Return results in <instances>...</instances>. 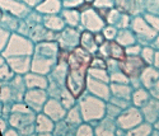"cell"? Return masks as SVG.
<instances>
[{
  "instance_id": "cell-42",
  "label": "cell",
  "mask_w": 159,
  "mask_h": 136,
  "mask_svg": "<svg viewBox=\"0 0 159 136\" xmlns=\"http://www.w3.org/2000/svg\"><path fill=\"white\" fill-rule=\"evenodd\" d=\"M154 47H155V50H159V33L157 34V37L154 38V41H153V43H152Z\"/></svg>"
},
{
  "instance_id": "cell-12",
  "label": "cell",
  "mask_w": 159,
  "mask_h": 136,
  "mask_svg": "<svg viewBox=\"0 0 159 136\" xmlns=\"http://www.w3.org/2000/svg\"><path fill=\"white\" fill-rule=\"evenodd\" d=\"M47 116H50L52 120H54L55 122H59L61 120L65 118L66 116V112H68V110L62 106V103L60 102V99L57 98H48V101L46 102L45 107H43V111Z\"/></svg>"
},
{
  "instance_id": "cell-17",
  "label": "cell",
  "mask_w": 159,
  "mask_h": 136,
  "mask_svg": "<svg viewBox=\"0 0 159 136\" xmlns=\"http://www.w3.org/2000/svg\"><path fill=\"white\" fill-rule=\"evenodd\" d=\"M25 80V85L27 89H47L48 87V76L42 75V74H37L33 71H30L24 75Z\"/></svg>"
},
{
  "instance_id": "cell-43",
  "label": "cell",
  "mask_w": 159,
  "mask_h": 136,
  "mask_svg": "<svg viewBox=\"0 0 159 136\" xmlns=\"http://www.w3.org/2000/svg\"><path fill=\"white\" fill-rule=\"evenodd\" d=\"M153 126H154V129H155V130H158V131H159V118H158V120L154 122Z\"/></svg>"
},
{
  "instance_id": "cell-3",
  "label": "cell",
  "mask_w": 159,
  "mask_h": 136,
  "mask_svg": "<svg viewBox=\"0 0 159 136\" xmlns=\"http://www.w3.org/2000/svg\"><path fill=\"white\" fill-rule=\"evenodd\" d=\"M34 42L27 36L20 34L19 32H13L10 41L5 50L2 52L4 57H11V56H23L30 55L32 56L34 52Z\"/></svg>"
},
{
  "instance_id": "cell-19",
  "label": "cell",
  "mask_w": 159,
  "mask_h": 136,
  "mask_svg": "<svg viewBox=\"0 0 159 136\" xmlns=\"http://www.w3.org/2000/svg\"><path fill=\"white\" fill-rule=\"evenodd\" d=\"M116 131H117V122L115 118L108 116H104L94 125L96 135H116Z\"/></svg>"
},
{
  "instance_id": "cell-28",
  "label": "cell",
  "mask_w": 159,
  "mask_h": 136,
  "mask_svg": "<svg viewBox=\"0 0 159 136\" xmlns=\"http://www.w3.org/2000/svg\"><path fill=\"white\" fill-rule=\"evenodd\" d=\"M88 76L104 81V83H111L110 73L107 69H94V67H89L88 69Z\"/></svg>"
},
{
  "instance_id": "cell-40",
  "label": "cell",
  "mask_w": 159,
  "mask_h": 136,
  "mask_svg": "<svg viewBox=\"0 0 159 136\" xmlns=\"http://www.w3.org/2000/svg\"><path fill=\"white\" fill-rule=\"evenodd\" d=\"M149 90H150L152 97H154V98H158V99H159V79L155 81V84H154Z\"/></svg>"
},
{
  "instance_id": "cell-14",
  "label": "cell",
  "mask_w": 159,
  "mask_h": 136,
  "mask_svg": "<svg viewBox=\"0 0 159 136\" xmlns=\"http://www.w3.org/2000/svg\"><path fill=\"white\" fill-rule=\"evenodd\" d=\"M56 62H57V60H55V59L32 55V69H31V71L37 73V74H42V75H48L52 71V69L55 67Z\"/></svg>"
},
{
  "instance_id": "cell-25",
  "label": "cell",
  "mask_w": 159,
  "mask_h": 136,
  "mask_svg": "<svg viewBox=\"0 0 159 136\" xmlns=\"http://www.w3.org/2000/svg\"><path fill=\"white\" fill-rule=\"evenodd\" d=\"M116 41L126 48V47H129L131 45L136 43L138 38H136V34L134 33V31H132V29H130V28H121V29H118V32H117Z\"/></svg>"
},
{
  "instance_id": "cell-29",
  "label": "cell",
  "mask_w": 159,
  "mask_h": 136,
  "mask_svg": "<svg viewBox=\"0 0 159 136\" xmlns=\"http://www.w3.org/2000/svg\"><path fill=\"white\" fill-rule=\"evenodd\" d=\"M60 102L62 103V106L66 108V110H70L71 107H74L75 104H78L76 103V98L73 96V93L68 89V88H64L62 89V92H61V96H60Z\"/></svg>"
},
{
  "instance_id": "cell-1",
  "label": "cell",
  "mask_w": 159,
  "mask_h": 136,
  "mask_svg": "<svg viewBox=\"0 0 159 136\" xmlns=\"http://www.w3.org/2000/svg\"><path fill=\"white\" fill-rule=\"evenodd\" d=\"M36 117L37 112L22 101L11 104L10 113L7 118L10 126L16 127L22 135H32L36 134Z\"/></svg>"
},
{
  "instance_id": "cell-22",
  "label": "cell",
  "mask_w": 159,
  "mask_h": 136,
  "mask_svg": "<svg viewBox=\"0 0 159 136\" xmlns=\"http://www.w3.org/2000/svg\"><path fill=\"white\" fill-rule=\"evenodd\" d=\"M110 85H111V94L112 96L131 101L134 87H132L130 83H110Z\"/></svg>"
},
{
  "instance_id": "cell-18",
  "label": "cell",
  "mask_w": 159,
  "mask_h": 136,
  "mask_svg": "<svg viewBox=\"0 0 159 136\" xmlns=\"http://www.w3.org/2000/svg\"><path fill=\"white\" fill-rule=\"evenodd\" d=\"M80 47L84 48L87 52H89L90 55H93V56L97 55L98 51H99V46L96 41L94 32L84 29L80 33Z\"/></svg>"
},
{
  "instance_id": "cell-10",
  "label": "cell",
  "mask_w": 159,
  "mask_h": 136,
  "mask_svg": "<svg viewBox=\"0 0 159 136\" xmlns=\"http://www.w3.org/2000/svg\"><path fill=\"white\" fill-rule=\"evenodd\" d=\"M82 24L87 31L101 32L106 27V20L99 13H96L94 10H85L82 14Z\"/></svg>"
},
{
  "instance_id": "cell-16",
  "label": "cell",
  "mask_w": 159,
  "mask_h": 136,
  "mask_svg": "<svg viewBox=\"0 0 159 136\" xmlns=\"http://www.w3.org/2000/svg\"><path fill=\"white\" fill-rule=\"evenodd\" d=\"M140 110H141L144 120L150 122V124H154V122L159 118V99L152 97Z\"/></svg>"
},
{
  "instance_id": "cell-24",
  "label": "cell",
  "mask_w": 159,
  "mask_h": 136,
  "mask_svg": "<svg viewBox=\"0 0 159 136\" xmlns=\"http://www.w3.org/2000/svg\"><path fill=\"white\" fill-rule=\"evenodd\" d=\"M43 24L47 29L50 31H55V32H61L65 27L66 23L62 17L57 14H47L43 17Z\"/></svg>"
},
{
  "instance_id": "cell-13",
  "label": "cell",
  "mask_w": 159,
  "mask_h": 136,
  "mask_svg": "<svg viewBox=\"0 0 159 136\" xmlns=\"http://www.w3.org/2000/svg\"><path fill=\"white\" fill-rule=\"evenodd\" d=\"M7 60L11 67V70L16 74L25 75L32 69V56H30V55L11 56V57H7Z\"/></svg>"
},
{
  "instance_id": "cell-4",
  "label": "cell",
  "mask_w": 159,
  "mask_h": 136,
  "mask_svg": "<svg viewBox=\"0 0 159 136\" xmlns=\"http://www.w3.org/2000/svg\"><path fill=\"white\" fill-rule=\"evenodd\" d=\"M131 29L134 31V33L136 34L138 42L141 43L143 46L145 45H152L154 38L157 37L158 32L153 28V27L145 20L144 17H136L131 20L130 23Z\"/></svg>"
},
{
  "instance_id": "cell-6",
  "label": "cell",
  "mask_w": 159,
  "mask_h": 136,
  "mask_svg": "<svg viewBox=\"0 0 159 136\" xmlns=\"http://www.w3.org/2000/svg\"><path fill=\"white\" fill-rule=\"evenodd\" d=\"M147 62H145L140 55L138 56H126L124 61L120 62L121 70L130 78V80H139L143 70L147 67Z\"/></svg>"
},
{
  "instance_id": "cell-2",
  "label": "cell",
  "mask_w": 159,
  "mask_h": 136,
  "mask_svg": "<svg viewBox=\"0 0 159 136\" xmlns=\"http://www.w3.org/2000/svg\"><path fill=\"white\" fill-rule=\"evenodd\" d=\"M78 104L82 111L83 120L87 122H90L93 126L106 116V104H107V101L96 97L88 92H85L79 98Z\"/></svg>"
},
{
  "instance_id": "cell-21",
  "label": "cell",
  "mask_w": 159,
  "mask_h": 136,
  "mask_svg": "<svg viewBox=\"0 0 159 136\" xmlns=\"http://www.w3.org/2000/svg\"><path fill=\"white\" fill-rule=\"evenodd\" d=\"M64 120H65L66 124L69 125V127L73 130V132L75 134V131L79 127V125L84 122L82 111H80V108H79V104H75L74 107L70 108V110H68V112H66V116H65Z\"/></svg>"
},
{
  "instance_id": "cell-23",
  "label": "cell",
  "mask_w": 159,
  "mask_h": 136,
  "mask_svg": "<svg viewBox=\"0 0 159 136\" xmlns=\"http://www.w3.org/2000/svg\"><path fill=\"white\" fill-rule=\"evenodd\" d=\"M150 98H152L150 90L147 89V88H144V87H139V88H135L134 92H132L131 103H132V106H135L138 108H141Z\"/></svg>"
},
{
  "instance_id": "cell-27",
  "label": "cell",
  "mask_w": 159,
  "mask_h": 136,
  "mask_svg": "<svg viewBox=\"0 0 159 136\" xmlns=\"http://www.w3.org/2000/svg\"><path fill=\"white\" fill-rule=\"evenodd\" d=\"M20 22L17 19V17L9 14V13H4L2 17V28L8 29L10 32H18Z\"/></svg>"
},
{
  "instance_id": "cell-7",
  "label": "cell",
  "mask_w": 159,
  "mask_h": 136,
  "mask_svg": "<svg viewBox=\"0 0 159 136\" xmlns=\"http://www.w3.org/2000/svg\"><path fill=\"white\" fill-rule=\"evenodd\" d=\"M50 96H48V92L47 89H27L24 94V98L23 102L25 104H28L34 112H42L43 111V107L46 104V102L48 101Z\"/></svg>"
},
{
  "instance_id": "cell-8",
  "label": "cell",
  "mask_w": 159,
  "mask_h": 136,
  "mask_svg": "<svg viewBox=\"0 0 159 136\" xmlns=\"http://www.w3.org/2000/svg\"><path fill=\"white\" fill-rule=\"evenodd\" d=\"M59 46L61 50L65 51H73L76 47L80 46V33L78 32L75 27H65V28L60 32L59 36Z\"/></svg>"
},
{
  "instance_id": "cell-35",
  "label": "cell",
  "mask_w": 159,
  "mask_h": 136,
  "mask_svg": "<svg viewBox=\"0 0 159 136\" xmlns=\"http://www.w3.org/2000/svg\"><path fill=\"white\" fill-rule=\"evenodd\" d=\"M110 78H111V83H130V78L122 70L110 73Z\"/></svg>"
},
{
  "instance_id": "cell-5",
  "label": "cell",
  "mask_w": 159,
  "mask_h": 136,
  "mask_svg": "<svg viewBox=\"0 0 159 136\" xmlns=\"http://www.w3.org/2000/svg\"><path fill=\"white\" fill-rule=\"evenodd\" d=\"M144 120L141 110L135 106H130L129 108L124 110L120 116L116 118L117 122V127H120L122 130H125L126 132L131 131L132 129H135L138 125H140Z\"/></svg>"
},
{
  "instance_id": "cell-31",
  "label": "cell",
  "mask_w": 159,
  "mask_h": 136,
  "mask_svg": "<svg viewBox=\"0 0 159 136\" xmlns=\"http://www.w3.org/2000/svg\"><path fill=\"white\" fill-rule=\"evenodd\" d=\"M155 52H157V50H155V47L153 45H145V46H143L140 56L148 65H153Z\"/></svg>"
},
{
  "instance_id": "cell-9",
  "label": "cell",
  "mask_w": 159,
  "mask_h": 136,
  "mask_svg": "<svg viewBox=\"0 0 159 136\" xmlns=\"http://www.w3.org/2000/svg\"><path fill=\"white\" fill-rule=\"evenodd\" d=\"M98 55L106 59H116L118 61H124L127 56L126 48L118 43L116 39H107L102 46H99Z\"/></svg>"
},
{
  "instance_id": "cell-30",
  "label": "cell",
  "mask_w": 159,
  "mask_h": 136,
  "mask_svg": "<svg viewBox=\"0 0 159 136\" xmlns=\"http://www.w3.org/2000/svg\"><path fill=\"white\" fill-rule=\"evenodd\" d=\"M153 130H154V126L153 124L148 121H143L140 125H138L135 129H132L131 131L127 132V135H152L153 134Z\"/></svg>"
},
{
  "instance_id": "cell-39",
  "label": "cell",
  "mask_w": 159,
  "mask_h": 136,
  "mask_svg": "<svg viewBox=\"0 0 159 136\" xmlns=\"http://www.w3.org/2000/svg\"><path fill=\"white\" fill-rule=\"evenodd\" d=\"M141 50H143V45L136 42L134 45L126 47V55L127 56H138V55L141 53Z\"/></svg>"
},
{
  "instance_id": "cell-41",
  "label": "cell",
  "mask_w": 159,
  "mask_h": 136,
  "mask_svg": "<svg viewBox=\"0 0 159 136\" xmlns=\"http://www.w3.org/2000/svg\"><path fill=\"white\" fill-rule=\"evenodd\" d=\"M153 65L159 69V50H157V52H155V56H154V62H153Z\"/></svg>"
},
{
  "instance_id": "cell-11",
  "label": "cell",
  "mask_w": 159,
  "mask_h": 136,
  "mask_svg": "<svg viewBox=\"0 0 159 136\" xmlns=\"http://www.w3.org/2000/svg\"><path fill=\"white\" fill-rule=\"evenodd\" d=\"M87 92L93 94L96 97L104 99V101H108L112 96L110 83H104V81L93 79L90 76H88V79H87Z\"/></svg>"
},
{
  "instance_id": "cell-26",
  "label": "cell",
  "mask_w": 159,
  "mask_h": 136,
  "mask_svg": "<svg viewBox=\"0 0 159 136\" xmlns=\"http://www.w3.org/2000/svg\"><path fill=\"white\" fill-rule=\"evenodd\" d=\"M61 17L64 18L66 25H69V27H75V28H78L79 24L82 23V16H80V13H79L78 10H74V9L64 10Z\"/></svg>"
},
{
  "instance_id": "cell-36",
  "label": "cell",
  "mask_w": 159,
  "mask_h": 136,
  "mask_svg": "<svg viewBox=\"0 0 159 136\" xmlns=\"http://www.w3.org/2000/svg\"><path fill=\"white\" fill-rule=\"evenodd\" d=\"M124 110H121L120 107H117L116 104H113L112 102L107 101V104H106V116L108 117H112V118H117L118 116H120V113L122 112Z\"/></svg>"
},
{
  "instance_id": "cell-32",
  "label": "cell",
  "mask_w": 159,
  "mask_h": 136,
  "mask_svg": "<svg viewBox=\"0 0 159 136\" xmlns=\"http://www.w3.org/2000/svg\"><path fill=\"white\" fill-rule=\"evenodd\" d=\"M14 75H16V73L11 70V67H10L7 57H4L2 55V83H3V81L11 80Z\"/></svg>"
},
{
  "instance_id": "cell-15",
  "label": "cell",
  "mask_w": 159,
  "mask_h": 136,
  "mask_svg": "<svg viewBox=\"0 0 159 136\" xmlns=\"http://www.w3.org/2000/svg\"><path fill=\"white\" fill-rule=\"evenodd\" d=\"M56 122L45 112H38L36 117V134L37 135H51L54 134Z\"/></svg>"
},
{
  "instance_id": "cell-44",
  "label": "cell",
  "mask_w": 159,
  "mask_h": 136,
  "mask_svg": "<svg viewBox=\"0 0 159 136\" xmlns=\"http://www.w3.org/2000/svg\"><path fill=\"white\" fill-rule=\"evenodd\" d=\"M85 2H87V3H92V2H93V0H85Z\"/></svg>"
},
{
  "instance_id": "cell-34",
  "label": "cell",
  "mask_w": 159,
  "mask_h": 136,
  "mask_svg": "<svg viewBox=\"0 0 159 136\" xmlns=\"http://www.w3.org/2000/svg\"><path fill=\"white\" fill-rule=\"evenodd\" d=\"M71 134H74V132L69 127V125L65 122V120H61V121L56 122L55 130H54V135H71Z\"/></svg>"
},
{
  "instance_id": "cell-38",
  "label": "cell",
  "mask_w": 159,
  "mask_h": 136,
  "mask_svg": "<svg viewBox=\"0 0 159 136\" xmlns=\"http://www.w3.org/2000/svg\"><path fill=\"white\" fill-rule=\"evenodd\" d=\"M145 20H147L153 28L159 33V16L157 14H152V13H147V14L144 16Z\"/></svg>"
},
{
  "instance_id": "cell-20",
  "label": "cell",
  "mask_w": 159,
  "mask_h": 136,
  "mask_svg": "<svg viewBox=\"0 0 159 136\" xmlns=\"http://www.w3.org/2000/svg\"><path fill=\"white\" fill-rule=\"evenodd\" d=\"M158 79H159V69L154 65H147V67L143 70L140 75V83L144 88L150 89Z\"/></svg>"
},
{
  "instance_id": "cell-37",
  "label": "cell",
  "mask_w": 159,
  "mask_h": 136,
  "mask_svg": "<svg viewBox=\"0 0 159 136\" xmlns=\"http://www.w3.org/2000/svg\"><path fill=\"white\" fill-rule=\"evenodd\" d=\"M117 32H118V28L115 27V25H111V24H107L102 29V33L104 34L106 39H116Z\"/></svg>"
},
{
  "instance_id": "cell-33",
  "label": "cell",
  "mask_w": 159,
  "mask_h": 136,
  "mask_svg": "<svg viewBox=\"0 0 159 136\" xmlns=\"http://www.w3.org/2000/svg\"><path fill=\"white\" fill-rule=\"evenodd\" d=\"M94 134H96L94 132V126L92 125L90 122H87V121H84L83 124L79 125V127L75 131V135H79V136H82V135L90 136V135H94Z\"/></svg>"
}]
</instances>
